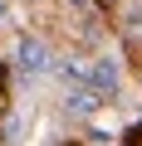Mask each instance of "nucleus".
<instances>
[{"label":"nucleus","mask_w":142,"mask_h":146,"mask_svg":"<svg viewBox=\"0 0 142 146\" xmlns=\"http://www.w3.org/2000/svg\"><path fill=\"white\" fill-rule=\"evenodd\" d=\"M15 63H20V78H44V73H54V54H49V44L44 39H34V34H25L20 44H15Z\"/></svg>","instance_id":"f257e3e1"},{"label":"nucleus","mask_w":142,"mask_h":146,"mask_svg":"<svg viewBox=\"0 0 142 146\" xmlns=\"http://www.w3.org/2000/svg\"><path fill=\"white\" fill-rule=\"evenodd\" d=\"M83 83H88V88H98L103 98H118V83H122V73H118V58H93Z\"/></svg>","instance_id":"f03ea898"},{"label":"nucleus","mask_w":142,"mask_h":146,"mask_svg":"<svg viewBox=\"0 0 142 146\" xmlns=\"http://www.w3.org/2000/svg\"><path fill=\"white\" fill-rule=\"evenodd\" d=\"M137 146H142V127H137Z\"/></svg>","instance_id":"20e7f679"},{"label":"nucleus","mask_w":142,"mask_h":146,"mask_svg":"<svg viewBox=\"0 0 142 146\" xmlns=\"http://www.w3.org/2000/svg\"><path fill=\"white\" fill-rule=\"evenodd\" d=\"M103 102H108V98H103L98 88L79 83V88H69V98H64V112H69V117H93V112H98Z\"/></svg>","instance_id":"7ed1b4c3"}]
</instances>
